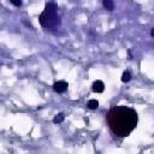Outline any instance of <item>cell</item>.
Segmentation results:
<instances>
[{
    "label": "cell",
    "mask_w": 154,
    "mask_h": 154,
    "mask_svg": "<svg viewBox=\"0 0 154 154\" xmlns=\"http://www.w3.org/2000/svg\"><path fill=\"white\" fill-rule=\"evenodd\" d=\"M106 120L111 132L118 137H128L137 126L138 117L137 112L128 106H114L112 107Z\"/></svg>",
    "instance_id": "1"
},
{
    "label": "cell",
    "mask_w": 154,
    "mask_h": 154,
    "mask_svg": "<svg viewBox=\"0 0 154 154\" xmlns=\"http://www.w3.org/2000/svg\"><path fill=\"white\" fill-rule=\"evenodd\" d=\"M38 22L42 28L48 30H57L61 24V18L58 14V5L54 1L46 4L45 10L38 16Z\"/></svg>",
    "instance_id": "2"
},
{
    "label": "cell",
    "mask_w": 154,
    "mask_h": 154,
    "mask_svg": "<svg viewBox=\"0 0 154 154\" xmlns=\"http://www.w3.org/2000/svg\"><path fill=\"white\" fill-rule=\"evenodd\" d=\"M67 87H69V84L65 81H58V82H54L53 83V90L55 93H58V94L65 93L67 90Z\"/></svg>",
    "instance_id": "3"
},
{
    "label": "cell",
    "mask_w": 154,
    "mask_h": 154,
    "mask_svg": "<svg viewBox=\"0 0 154 154\" xmlns=\"http://www.w3.org/2000/svg\"><path fill=\"white\" fill-rule=\"evenodd\" d=\"M91 90H93L94 93H102V91L105 90V84H103V82L100 81V79L95 81V82L91 84Z\"/></svg>",
    "instance_id": "4"
},
{
    "label": "cell",
    "mask_w": 154,
    "mask_h": 154,
    "mask_svg": "<svg viewBox=\"0 0 154 154\" xmlns=\"http://www.w3.org/2000/svg\"><path fill=\"white\" fill-rule=\"evenodd\" d=\"M102 6L107 11H113L114 10V2H113V0H102Z\"/></svg>",
    "instance_id": "5"
},
{
    "label": "cell",
    "mask_w": 154,
    "mask_h": 154,
    "mask_svg": "<svg viewBox=\"0 0 154 154\" xmlns=\"http://www.w3.org/2000/svg\"><path fill=\"white\" fill-rule=\"evenodd\" d=\"M87 107H88L89 109L94 111V109H96V108L99 107V101H97V100H95V99H91V100H89V101H88Z\"/></svg>",
    "instance_id": "6"
},
{
    "label": "cell",
    "mask_w": 154,
    "mask_h": 154,
    "mask_svg": "<svg viewBox=\"0 0 154 154\" xmlns=\"http://www.w3.org/2000/svg\"><path fill=\"white\" fill-rule=\"evenodd\" d=\"M64 120H65V114H64V113H58V114H55L54 118H53V123H54V124H60V123H63Z\"/></svg>",
    "instance_id": "7"
},
{
    "label": "cell",
    "mask_w": 154,
    "mask_h": 154,
    "mask_svg": "<svg viewBox=\"0 0 154 154\" xmlns=\"http://www.w3.org/2000/svg\"><path fill=\"white\" fill-rule=\"evenodd\" d=\"M122 82L123 83H128V82H130V79H131V73L129 72V71H124L123 73H122Z\"/></svg>",
    "instance_id": "8"
},
{
    "label": "cell",
    "mask_w": 154,
    "mask_h": 154,
    "mask_svg": "<svg viewBox=\"0 0 154 154\" xmlns=\"http://www.w3.org/2000/svg\"><path fill=\"white\" fill-rule=\"evenodd\" d=\"M10 2L16 7H20L22 6V0H10Z\"/></svg>",
    "instance_id": "9"
},
{
    "label": "cell",
    "mask_w": 154,
    "mask_h": 154,
    "mask_svg": "<svg viewBox=\"0 0 154 154\" xmlns=\"http://www.w3.org/2000/svg\"><path fill=\"white\" fill-rule=\"evenodd\" d=\"M128 57H129L130 60L132 59V54H131V51H130V49H128Z\"/></svg>",
    "instance_id": "10"
},
{
    "label": "cell",
    "mask_w": 154,
    "mask_h": 154,
    "mask_svg": "<svg viewBox=\"0 0 154 154\" xmlns=\"http://www.w3.org/2000/svg\"><path fill=\"white\" fill-rule=\"evenodd\" d=\"M150 36H152V37H154V28H152V29H150Z\"/></svg>",
    "instance_id": "11"
}]
</instances>
